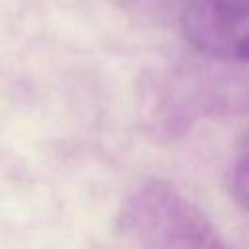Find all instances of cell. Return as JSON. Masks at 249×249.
<instances>
[{
	"label": "cell",
	"mask_w": 249,
	"mask_h": 249,
	"mask_svg": "<svg viewBox=\"0 0 249 249\" xmlns=\"http://www.w3.org/2000/svg\"><path fill=\"white\" fill-rule=\"evenodd\" d=\"M179 25L183 39L208 58L243 64L249 56V0H191Z\"/></svg>",
	"instance_id": "1"
}]
</instances>
